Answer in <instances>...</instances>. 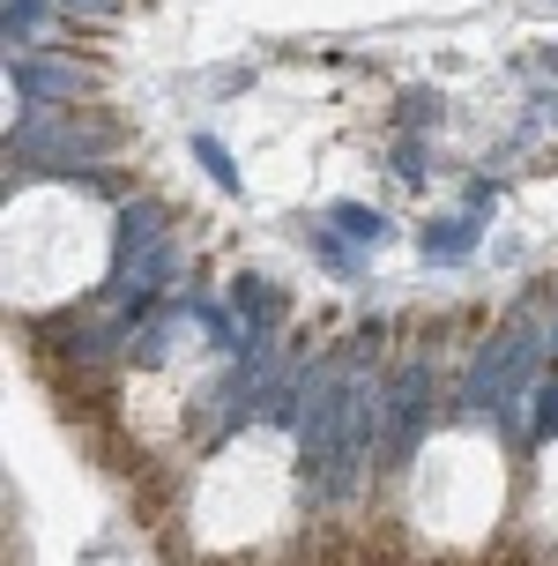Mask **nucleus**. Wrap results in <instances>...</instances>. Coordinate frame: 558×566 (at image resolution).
Masks as SVG:
<instances>
[{"label":"nucleus","mask_w":558,"mask_h":566,"mask_svg":"<svg viewBox=\"0 0 558 566\" xmlns=\"http://www.w3.org/2000/svg\"><path fill=\"white\" fill-rule=\"evenodd\" d=\"M187 544L201 559H261L298 522V440L276 424L231 432L187 484Z\"/></svg>","instance_id":"obj_1"},{"label":"nucleus","mask_w":558,"mask_h":566,"mask_svg":"<svg viewBox=\"0 0 558 566\" xmlns=\"http://www.w3.org/2000/svg\"><path fill=\"white\" fill-rule=\"evenodd\" d=\"M514 507V470L492 432H432L402 478V514L432 552H476Z\"/></svg>","instance_id":"obj_3"},{"label":"nucleus","mask_w":558,"mask_h":566,"mask_svg":"<svg viewBox=\"0 0 558 566\" xmlns=\"http://www.w3.org/2000/svg\"><path fill=\"white\" fill-rule=\"evenodd\" d=\"M529 522H536V537L558 552V440L536 454V470H529Z\"/></svg>","instance_id":"obj_4"},{"label":"nucleus","mask_w":558,"mask_h":566,"mask_svg":"<svg viewBox=\"0 0 558 566\" xmlns=\"http://www.w3.org/2000/svg\"><path fill=\"white\" fill-rule=\"evenodd\" d=\"M0 269H8V306L53 313L83 298L112 261V209L83 187H23L0 217Z\"/></svg>","instance_id":"obj_2"}]
</instances>
